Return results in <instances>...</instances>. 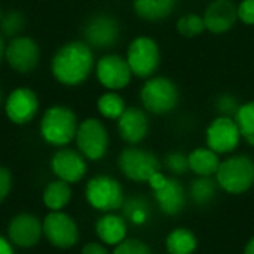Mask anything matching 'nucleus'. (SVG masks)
I'll return each instance as SVG.
<instances>
[{"instance_id": "25", "label": "nucleus", "mask_w": 254, "mask_h": 254, "mask_svg": "<svg viewBox=\"0 0 254 254\" xmlns=\"http://www.w3.org/2000/svg\"><path fill=\"white\" fill-rule=\"evenodd\" d=\"M124 217L128 223H132L135 226H143L150 219V204L144 198L135 195L132 198H125L122 205Z\"/></svg>"}, {"instance_id": "4", "label": "nucleus", "mask_w": 254, "mask_h": 254, "mask_svg": "<svg viewBox=\"0 0 254 254\" xmlns=\"http://www.w3.org/2000/svg\"><path fill=\"white\" fill-rule=\"evenodd\" d=\"M140 101L147 113L167 115L179 106L180 91L170 77L152 76L140 89Z\"/></svg>"}, {"instance_id": "10", "label": "nucleus", "mask_w": 254, "mask_h": 254, "mask_svg": "<svg viewBox=\"0 0 254 254\" xmlns=\"http://www.w3.org/2000/svg\"><path fill=\"white\" fill-rule=\"evenodd\" d=\"M121 22L110 13H94L91 15L82 28L83 42L88 43L94 51H104L113 48L121 39Z\"/></svg>"}, {"instance_id": "20", "label": "nucleus", "mask_w": 254, "mask_h": 254, "mask_svg": "<svg viewBox=\"0 0 254 254\" xmlns=\"http://www.w3.org/2000/svg\"><path fill=\"white\" fill-rule=\"evenodd\" d=\"M95 234L104 246H118L127 238L128 222L124 216L115 213H104L95 223Z\"/></svg>"}, {"instance_id": "42", "label": "nucleus", "mask_w": 254, "mask_h": 254, "mask_svg": "<svg viewBox=\"0 0 254 254\" xmlns=\"http://www.w3.org/2000/svg\"><path fill=\"white\" fill-rule=\"evenodd\" d=\"M1 15H3V12H1V7H0V19H1Z\"/></svg>"}, {"instance_id": "18", "label": "nucleus", "mask_w": 254, "mask_h": 254, "mask_svg": "<svg viewBox=\"0 0 254 254\" xmlns=\"http://www.w3.org/2000/svg\"><path fill=\"white\" fill-rule=\"evenodd\" d=\"M202 18L205 30L213 34H225L238 21L237 4L231 0H214L207 6Z\"/></svg>"}, {"instance_id": "29", "label": "nucleus", "mask_w": 254, "mask_h": 254, "mask_svg": "<svg viewBox=\"0 0 254 254\" xmlns=\"http://www.w3.org/2000/svg\"><path fill=\"white\" fill-rule=\"evenodd\" d=\"M25 22H27L25 15L21 10L18 9L6 10L0 19V33L7 39L21 36L25 28Z\"/></svg>"}, {"instance_id": "3", "label": "nucleus", "mask_w": 254, "mask_h": 254, "mask_svg": "<svg viewBox=\"0 0 254 254\" xmlns=\"http://www.w3.org/2000/svg\"><path fill=\"white\" fill-rule=\"evenodd\" d=\"M214 179L229 195L246 193L254 186V159L249 155H232L220 162Z\"/></svg>"}, {"instance_id": "36", "label": "nucleus", "mask_w": 254, "mask_h": 254, "mask_svg": "<svg viewBox=\"0 0 254 254\" xmlns=\"http://www.w3.org/2000/svg\"><path fill=\"white\" fill-rule=\"evenodd\" d=\"M80 254H112L107 247L103 244V243H98V241H92V243H88L82 247V252Z\"/></svg>"}, {"instance_id": "15", "label": "nucleus", "mask_w": 254, "mask_h": 254, "mask_svg": "<svg viewBox=\"0 0 254 254\" xmlns=\"http://www.w3.org/2000/svg\"><path fill=\"white\" fill-rule=\"evenodd\" d=\"M88 159L77 150L60 147L51 158V171L54 176L70 185L79 183L88 173Z\"/></svg>"}, {"instance_id": "6", "label": "nucleus", "mask_w": 254, "mask_h": 254, "mask_svg": "<svg viewBox=\"0 0 254 254\" xmlns=\"http://www.w3.org/2000/svg\"><path fill=\"white\" fill-rule=\"evenodd\" d=\"M125 60L132 71V76L149 79L155 76L161 64L159 45L149 36H138L128 45Z\"/></svg>"}, {"instance_id": "37", "label": "nucleus", "mask_w": 254, "mask_h": 254, "mask_svg": "<svg viewBox=\"0 0 254 254\" xmlns=\"http://www.w3.org/2000/svg\"><path fill=\"white\" fill-rule=\"evenodd\" d=\"M167 180H168V177H167L164 173L158 171V173H155V174L149 179L147 185H149V188L152 189V192H155V190L161 189V188L167 183Z\"/></svg>"}, {"instance_id": "32", "label": "nucleus", "mask_w": 254, "mask_h": 254, "mask_svg": "<svg viewBox=\"0 0 254 254\" xmlns=\"http://www.w3.org/2000/svg\"><path fill=\"white\" fill-rule=\"evenodd\" d=\"M165 167L167 170L174 176H182L186 171H189V161L188 155L183 152H171L165 156Z\"/></svg>"}, {"instance_id": "28", "label": "nucleus", "mask_w": 254, "mask_h": 254, "mask_svg": "<svg viewBox=\"0 0 254 254\" xmlns=\"http://www.w3.org/2000/svg\"><path fill=\"white\" fill-rule=\"evenodd\" d=\"M234 118L237 121L243 140L254 147V100L240 104Z\"/></svg>"}, {"instance_id": "21", "label": "nucleus", "mask_w": 254, "mask_h": 254, "mask_svg": "<svg viewBox=\"0 0 254 254\" xmlns=\"http://www.w3.org/2000/svg\"><path fill=\"white\" fill-rule=\"evenodd\" d=\"M220 155H217L210 147H196L188 155L189 170L196 177H214L219 165H220Z\"/></svg>"}, {"instance_id": "19", "label": "nucleus", "mask_w": 254, "mask_h": 254, "mask_svg": "<svg viewBox=\"0 0 254 254\" xmlns=\"http://www.w3.org/2000/svg\"><path fill=\"white\" fill-rule=\"evenodd\" d=\"M153 196L165 216H177L186 207V190L176 177H168L167 183L153 192Z\"/></svg>"}, {"instance_id": "34", "label": "nucleus", "mask_w": 254, "mask_h": 254, "mask_svg": "<svg viewBox=\"0 0 254 254\" xmlns=\"http://www.w3.org/2000/svg\"><path fill=\"white\" fill-rule=\"evenodd\" d=\"M238 21L246 25H254V0H243L237 4Z\"/></svg>"}, {"instance_id": "31", "label": "nucleus", "mask_w": 254, "mask_h": 254, "mask_svg": "<svg viewBox=\"0 0 254 254\" xmlns=\"http://www.w3.org/2000/svg\"><path fill=\"white\" fill-rule=\"evenodd\" d=\"M112 254H153L147 243L138 238H125L122 243L115 246Z\"/></svg>"}, {"instance_id": "23", "label": "nucleus", "mask_w": 254, "mask_h": 254, "mask_svg": "<svg viewBox=\"0 0 254 254\" xmlns=\"http://www.w3.org/2000/svg\"><path fill=\"white\" fill-rule=\"evenodd\" d=\"M71 196H73L71 185L60 179H55L45 186L42 193V201L49 211H63L70 204Z\"/></svg>"}, {"instance_id": "35", "label": "nucleus", "mask_w": 254, "mask_h": 254, "mask_svg": "<svg viewBox=\"0 0 254 254\" xmlns=\"http://www.w3.org/2000/svg\"><path fill=\"white\" fill-rule=\"evenodd\" d=\"M10 189H12V174L6 167L0 165V204L7 198Z\"/></svg>"}, {"instance_id": "41", "label": "nucleus", "mask_w": 254, "mask_h": 254, "mask_svg": "<svg viewBox=\"0 0 254 254\" xmlns=\"http://www.w3.org/2000/svg\"><path fill=\"white\" fill-rule=\"evenodd\" d=\"M4 92H3V89H1V86H0V107H3V103H4Z\"/></svg>"}, {"instance_id": "7", "label": "nucleus", "mask_w": 254, "mask_h": 254, "mask_svg": "<svg viewBox=\"0 0 254 254\" xmlns=\"http://www.w3.org/2000/svg\"><path fill=\"white\" fill-rule=\"evenodd\" d=\"M118 167L128 180L137 183H147L155 173L161 171L158 156L153 152L137 146H128L119 153Z\"/></svg>"}, {"instance_id": "12", "label": "nucleus", "mask_w": 254, "mask_h": 254, "mask_svg": "<svg viewBox=\"0 0 254 254\" xmlns=\"http://www.w3.org/2000/svg\"><path fill=\"white\" fill-rule=\"evenodd\" d=\"M40 110V100L34 89L18 86L4 97L3 112L13 125H27L34 121Z\"/></svg>"}, {"instance_id": "27", "label": "nucleus", "mask_w": 254, "mask_h": 254, "mask_svg": "<svg viewBox=\"0 0 254 254\" xmlns=\"http://www.w3.org/2000/svg\"><path fill=\"white\" fill-rule=\"evenodd\" d=\"M219 185L213 177H196L189 188L192 201L198 205H208L217 193Z\"/></svg>"}, {"instance_id": "38", "label": "nucleus", "mask_w": 254, "mask_h": 254, "mask_svg": "<svg viewBox=\"0 0 254 254\" xmlns=\"http://www.w3.org/2000/svg\"><path fill=\"white\" fill-rule=\"evenodd\" d=\"M0 254H15L13 244L1 235H0Z\"/></svg>"}, {"instance_id": "13", "label": "nucleus", "mask_w": 254, "mask_h": 254, "mask_svg": "<svg viewBox=\"0 0 254 254\" xmlns=\"http://www.w3.org/2000/svg\"><path fill=\"white\" fill-rule=\"evenodd\" d=\"M98 83L107 91L125 89L132 80V71L125 60L119 54H104L95 61L94 68Z\"/></svg>"}, {"instance_id": "24", "label": "nucleus", "mask_w": 254, "mask_h": 254, "mask_svg": "<svg viewBox=\"0 0 254 254\" xmlns=\"http://www.w3.org/2000/svg\"><path fill=\"white\" fill-rule=\"evenodd\" d=\"M168 254H193L198 249L196 235L188 228H176L165 238Z\"/></svg>"}, {"instance_id": "26", "label": "nucleus", "mask_w": 254, "mask_h": 254, "mask_svg": "<svg viewBox=\"0 0 254 254\" xmlns=\"http://www.w3.org/2000/svg\"><path fill=\"white\" fill-rule=\"evenodd\" d=\"M127 107L124 97L116 91H106L97 100V110L104 119L118 121Z\"/></svg>"}, {"instance_id": "2", "label": "nucleus", "mask_w": 254, "mask_h": 254, "mask_svg": "<svg viewBox=\"0 0 254 254\" xmlns=\"http://www.w3.org/2000/svg\"><path fill=\"white\" fill-rule=\"evenodd\" d=\"M77 127V115L71 107L65 104H52L40 118L39 134L46 144L60 149L68 146L74 140Z\"/></svg>"}, {"instance_id": "1", "label": "nucleus", "mask_w": 254, "mask_h": 254, "mask_svg": "<svg viewBox=\"0 0 254 254\" xmlns=\"http://www.w3.org/2000/svg\"><path fill=\"white\" fill-rule=\"evenodd\" d=\"M94 49L83 40L63 43L51 58V74L57 83L67 88L83 85L95 68Z\"/></svg>"}, {"instance_id": "17", "label": "nucleus", "mask_w": 254, "mask_h": 254, "mask_svg": "<svg viewBox=\"0 0 254 254\" xmlns=\"http://www.w3.org/2000/svg\"><path fill=\"white\" fill-rule=\"evenodd\" d=\"M119 137L128 146L140 144L149 134V118L147 112L140 107H127L125 112L116 121Z\"/></svg>"}, {"instance_id": "33", "label": "nucleus", "mask_w": 254, "mask_h": 254, "mask_svg": "<svg viewBox=\"0 0 254 254\" xmlns=\"http://www.w3.org/2000/svg\"><path fill=\"white\" fill-rule=\"evenodd\" d=\"M240 107L238 100L232 94H220L216 98V110L220 116H231L234 118Z\"/></svg>"}, {"instance_id": "22", "label": "nucleus", "mask_w": 254, "mask_h": 254, "mask_svg": "<svg viewBox=\"0 0 254 254\" xmlns=\"http://www.w3.org/2000/svg\"><path fill=\"white\" fill-rule=\"evenodd\" d=\"M176 4L177 0H132V10L143 21L158 22L167 19Z\"/></svg>"}, {"instance_id": "39", "label": "nucleus", "mask_w": 254, "mask_h": 254, "mask_svg": "<svg viewBox=\"0 0 254 254\" xmlns=\"http://www.w3.org/2000/svg\"><path fill=\"white\" fill-rule=\"evenodd\" d=\"M4 51H6V40L4 36L0 33V64L4 61Z\"/></svg>"}, {"instance_id": "5", "label": "nucleus", "mask_w": 254, "mask_h": 254, "mask_svg": "<svg viewBox=\"0 0 254 254\" xmlns=\"http://www.w3.org/2000/svg\"><path fill=\"white\" fill-rule=\"evenodd\" d=\"M85 198L94 210L100 213H115L122 208L125 193L119 180L107 174H98L88 180Z\"/></svg>"}, {"instance_id": "30", "label": "nucleus", "mask_w": 254, "mask_h": 254, "mask_svg": "<svg viewBox=\"0 0 254 254\" xmlns=\"http://www.w3.org/2000/svg\"><path fill=\"white\" fill-rule=\"evenodd\" d=\"M177 31L180 36L186 39H193L201 36L205 31V22L202 15L196 13H186L179 18L177 21Z\"/></svg>"}, {"instance_id": "8", "label": "nucleus", "mask_w": 254, "mask_h": 254, "mask_svg": "<svg viewBox=\"0 0 254 254\" xmlns=\"http://www.w3.org/2000/svg\"><path fill=\"white\" fill-rule=\"evenodd\" d=\"M76 147L88 161H100L106 156L110 144V137L103 121L86 118L79 122L76 131Z\"/></svg>"}, {"instance_id": "16", "label": "nucleus", "mask_w": 254, "mask_h": 254, "mask_svg": "<svg viewBox=\"0 0 254 254\" xmlns=\"http://www.w3.org/2000/svg\"><path fill=\"white\" fill-rule=\"evenodd\" d=\"M7 240L13 247L31 249L39 244L43 237L42 220L31 213H19L13 216L7 225Z\"/></svg>"}, {"instance_id": "9", "label": "nucleus", "mask_w": 254, "mask_h": 254, "mask_svg": "<svg viewBox=\"0 0 254 254\" xmlns=\"http://www.w3.org/2000/svg\"><path fill=\"white\" fill-rule=\"evenodd\" d=\"M42 60V49L36 39L27 34L12 37L6 42L4 61L18 74L33 73Z\"/></svg>"}, {"instance_id": "11", "label": "nucleus", "mask_w": 254, "mask_h": 254, "mask_svg": "<svg viewBox=\"0 0 254 254\" xmlns=\"http://www.w3.org/2000/svg\"><path fill=\"white\" fill-rule=\"evenodd\" d=\"M43 237L60 250H68L79 243V226L71 216L64 211H49L42 220Z\"/></svg>"}, {"instance_id": "40", "label": "nucleus", "mask_w": 254, "mask_h": 254, "mask_svg": "<svg viewBox=\"0 0 254 254\" xmlns=\"http://www.w3.org/2000/svg\"><path fill=\"white\" fill-rule=\"evenodd\" d=\"M244 254H254V237L249 240V243L246 244V249H244Z\"/></svg>"}, {"instance_id": "14", "label": "nucleus", "mask_w": 254, "mask_h": 254, "mask_svg": "<svg viewBox=\"0 0 254 254\" xmlns=\"http://www.w3.org/2000/svg\"><path fill=\"white\" fill-rule=\"evenodd\" d=\"M243 137L237 125L235 118L216 116L205 129L207 147L214 150L217 155L232 153L241 143Z\"/></svg>"}]
</instances>
